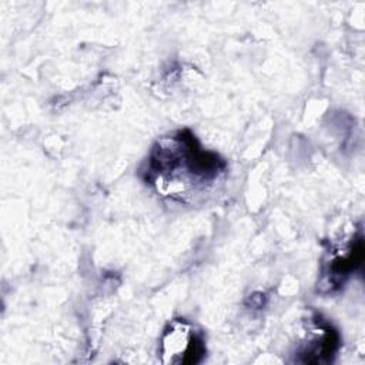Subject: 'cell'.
<instances>
[{"label":"cell","instance_id":"1","mask_svg":"<svg viewBox=\"0 0 365 365\" xmlns=\"http://www.w3.org/2000/svg\"><path fill=\"white\" fill-rule=\"evenodd\" d=\"M163 355L168 362L195 364L204 355V344L190 325L175 322L163 338Z\"/></svg>","mask_w":365,"mask_h":365}]
</instances>
